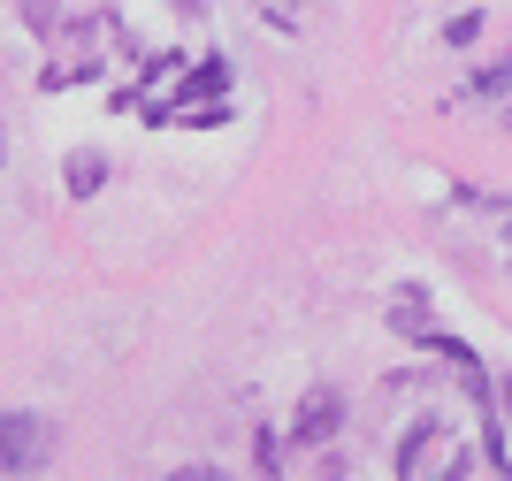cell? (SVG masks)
<instances>
[{
	"instance_id": "6",
	"label": "cell",
	"mask_w": 512,
	"mask_h": 481,
	"mask_svg": "<svg viewBox=\"0 0 512 481\" xmlns=\"http://www.w3.org/2000/svg\"><path fill=\"white\" fill-rule=\"evenodd\" d=\"M505 84H512V62H490L482 77L467 84V100H490V92H505Z\"/></svg>"
},
{
	"instance_id": "12",
	"label": "cell",
	"mask_w": 512,
	"mask_h": 481,
	"mask_svg": "<svg viewBox=\"0 0 512 481\" xmlns=\"http://www.w3.org/2000/svg\"><path fill=\"white\" fill-rule=\"evenodd\" d=\"M505 237H512V230H505Z\"/></svg>"
},
{
	"instance_id": "7",
	"label": "cell",
	"mask_w": 512,
	"mask_h": 481,
	"mask_svg": "<svg viewBox=\"0 0 512 481\" xmlns=\"http://www.w3.org/2000/svg\"><path fill=\"white\" fill-rule=\"evenodd\" d=\"M54 8H62V0H16V16L31 23V31H54V23H62Z\"/></svg>"
},
{
	"instance_id": "2",
	"label": "cell",
	"mask_w": 512,
	"mask_h": 481,
	"mask_svg": "<svg viewBox=\"0 0 512 481\" xmlns=\"http://www.w3.org/2000/svg\"><path fill=\"white\" fill-rule=\"evenodd\" d=\"M54 466V420L46 413H0V474Z\"/></svg>"
},
{
	"instance_id": "5",
	"label": "cell",
	"mask_w": 512,
	"mask_h": 481,
	"mask_svg": "<svg viewBox=\"0 0 512 481\" xmlns=\"http://www.w3.org/2000/svg\"><path fill=\"white\" fill-rule=\"evenodd\" d=\"M62 184L77 191V199H85V191H100V184H107V153H69V161H62Z\"/></svg>"
},
{
	"instance_id": "1",
	"label": "cell",
	"mask_w": 512,
	"mask_h": 481,
	"mask_svg": "<svg viewBox=\"0 0 512 481\" xmlns=\"http://www.w3.org/2000/svg\"><path fill=\"white\" fill-rule=\"evenodd\" d=\"M390 466H398L406 481H428V474H459V466H467V451H459V436H451L444 420H413Z\"/></svg>"
},
{
	"instance_id": "11",
	"label": "cell",
	"mask_w": 512,
	"mask_h": 481,
	"mask_svg": "<svg viewBox=\"0 0 512 481\" xmlns=\"http://www.w3.org/2000/svg\"><path fill=\"white\" fill-rule=\"evenodd\" d=\"M490 405H497V420L512 428V375H497V390H490Z\"/></svg>"
},
{
	"instance_id": "9",
	"label": "cell",
	"mask_w": 512,
	"mask_h": 481,
	"mask_svg": "<svg viewBox=\"0 0 512 481\" xmlns=\"http://www.w3.org/2000/svg\"><path fill=\"white\" fill-rule=\"evenodd\" d=\"M253 466H260V474H276V466H283V436H268V428H260V443H253Z\"/></svg>"
},
{
	"instance_id": "3",
	"label": "cell",
	"mask_w": 512,
	"mask_h": 481,
	"mask_svg": "<svg viewBox=\"0 0 512 481\" xmlns=\"http://www.w3.org/2000/svg\"><path fill=\"white\" fill-rule=\"evenodd\" d=\"M337 428H344V390H337V382H306L283 436L299 443V451H329V436H337Z\"/></svg>"
},
{
	"instance_id": "10",
	"label": "cell",
	"mask_w": 512,
	"mask_h": 481,
	"mask_svg": "<svg viewBox=\"0 0 512 481\" xmlns=\"http://www.w3.org/2000/svg\"><path fill=\"white\" fill-rule=\"evenodd\" d=\"M474 31H482V16H474V8H467V16H451V46H474Z\"/></svg>"
},
{
	"instance_id": "4",
	"label": "cell",
	"mask_w": 512,
	"mask_h": 481,
	"mask_svg": "<svg viewBox=\"0 0 512 481\" xmlns=\"http://www.w3.org/2000/svg\"><path fill=\"white\" fill-rule=\"evenodd\" d=\"M390 329H398V336H413V344H428V336H436L421 283H398V291H390Z\"/></svg>"
},
{
	"instance_id": "8",
	"label": "cell",
	"mask_w": 512,
	"mask_h": 481,
	"mask_svg": "<svg viewBox=\"0 0 512 481\" xmlns=\"http://www.w3.org/2000/svg\"><path fill=\"white\" fill-rule=\"evenodd\" d=\"M192 92H230V62H199L192 69Z\"/></svg>"
}]
</instances>
